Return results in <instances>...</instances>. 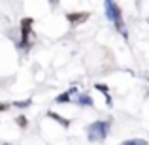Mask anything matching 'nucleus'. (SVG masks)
Instances as JSON below:
<instances>
[{
    "mask_svg": "<svg viewBox=\"0 0 149 145\" xmlns=\"http://www.w3.org/2000/svg\"><path fill=\"white\" fill-rule=\"evenodd\" d=\"M104 13H106V19L109 23H113L115 30L119 34H123V38L127 40L128 38V32H127V26H125V21H123V11H121L119 4L113 2V0H106L104 2Z\"/></svg>",
    "mask_w": 149,
    "mask_h": 145,
    "instance_id": "1",
    "label": "nucleus"
},
{
    "mask_svg": "<svg viewBox=\"0 0 149 145\" xmlns=\"http://www.w3.org/2000/svg\"><path fill=\"white\" fill-rule=\"evenodd\" d=\"M109 124H111V121H95V123H91L87 126V139L93 143L104 142L108 138Z\"/></svg>",
    "mask_w": 149,
    "mask_h": 145,
    "instance_id": "2",
    "label": "nucleus"
},
{
    "mask_svg": "<svg viewBox=\"0 0 149 145\" xmlns=\"http://www.w3.org/2000/svg\"><path fill=\"white\" fill-rule=\"evenodd\" d=\"M32 25H34V19L32 17H25L21 19V40H19L17 47L23 51H29L32 47V42H30V34H32Z\"/></svg>",
    "mask_w": 149,
    "mask_h": 145,
    "instance_id": "3",
    "label": "nucleus"
},
{
    "mask_svg": "<svg viewBox=\"0 0 149 145\" xmlns=\"http://www.w3.org/2000/svg\"><path fill=\"white\" fill-rule=\"evenodd\" d=\"M89 17H91L89 11H70V13H66V21L70 23V26L83 25V23L89 21Z\"/></svg>",
    "mask_w": 149,
    "mask_h": 145,
    "instance_id": "4",
    "label": "nucleus"
},
{
    "mask_svg": "<svg viewBox=\"0 0 149 145\" xmlns=\"http://www.w3.org/2000/svg\"><path fill=\"white\" fill-rule=\"evenodd\" d=\"M76 104L81 105V108H93V105H95V100H93V96L89 94V92H79V94L76 96Z\"/></svg>",
    "mask_w": 149,
    "mask_h": 145,
    "instance_id": "5",
    "label": "nucleus"
},
{
    "mask_svg": "<svg viewBox=\"0 0 149 145\" xmlns=\"http://www.w3.org/2000/svg\"><path fill=\"white\" fill-rule=\"evenodd\" d=\"M95 89L100 92V94H104L106 96V105L108 108H111L113 105V100H111V96H109V87L106 83H95Z\"/></svg>",
    "mask_w": 149,
    "mask_h": 145,
    "instance_id": "6",
    "label": "nucleus"
},
{
    "mask_svg": "<svg viewBox=\"0 0 149 145\" xmlns=\"http://www.w3.org/2000/svg\"><path fill=\"white\" fill-rule=\"evenodd\" d=\"M47 117H49V119H53L55 123H58L62 128H68V126H70V121L66 119V117H62V115H58V113H55V111H47Z\"/></svg>",
    "mask_w": 149,
    "mask_h": 145,
    "instance_id": "7",
    "label": "nucleus"
},
{
    "mask_svg": "<svg viewBox=\"0 0 149 145\" xmlns=\"http://www.w3.org/2000/svg\"><path fill=\"white\" fill-rule=\"evenodd\" d=\"M55 104H72V96L68 94V91H64L55 98Z\"/></svg>",
    "mask_w": 149,
    "mask_h": 145,
    "instance_id": "8",
    "label": "nucleus"
},
{
    "mask_svg": "<svg viewBox=\"0 0 149 145\" xmlns=\"http://www.w3.org/2000/svg\"><path fill=\"white\" fill-rule=\"evenodd\" d=\"M11 105H15L17 109H25V108H30V105H32V98H26V100H19V102H13Z\"/></svg>",
    "mask_w": 149,
    "mask_h": 145,
    "instance_id": "9",
    "label": "nucleus"
},
{
    "mask_svg": "<svg viewBox=\"0 0 149 145\" xmlns=\"http://www.w3.org/2000/svg\"><path fill=\"white\" fill-rule=\"evenodd\" d=\"M119 145H149L146 139H140V138H136V139H127V142H123V143H119Z\"/></svg>",
    "mask_w": 149,
    "mask_h": 145,
    "instance_id": "10",
    "label": "nucleus"
},
{
    "mask_svg": "<svg viewBox=\"0 0 149 145\" xmlns=\"http://www.w3.org/2000/svg\"><path fill=\"white\" fill-rule=\"evenodd\" d=\"M15 123H17V126H19V128H26V126H29V119H26L25 115L15 117Z\"/></svg>",
    "mask_w": 149,
    "mask_h": 145,
    "instance_id": "11",
    "label": "nucleus"
},
{
    "mask_svg": "<svg viewBox=\"0 0 149 145\" xmlns=\"http://www.w3.org/2000/svg\"><path fill=\"white\" fill-rule=\"evenodd\" d=\"M68 94L72 96V98L77 96V94H79V89H77V87H70V89H68Z\"/></svg>",
    "mask_w": 149,
    "mask_h": 145,
    "instance_id": "12",
    "label": "nucleus"
},
{
    "mask_svg": "<svg viewBox=\"0 0 149 145\" xmlns=\"http://www.w3.org/2000/svg\"><path fill=\"white\" fill-rule=\"evenodd\" d=\"M10 105L11 104H8V102H0V113H2V111H8V109H10Z\"/></svg>",
    "mask_w": 149,
    "mask_h": 145,
    "instance_id": "13",
    "label": "nucleus"
},
{
    "mask_svg": "<svg viewBox=\"0 0 149 145\" xmlns=\"http://www.w3.org/2000/svg\"><path fill=\"white\" fill-rule=\"evenodd\" d=\"M0 145H11V143H0Z\"/></svg>",
    "mask_w": 149,
    "mask_h": 145,
    "instance_id": "14",
    "label": "nucleus"
},
{
    "mask_svg": "<svg viewBox=\"0 0 149 145\" xmlns=\"http://www.w3.org/2000/svg\"><path fill=\"white\" fill-rule=\"evenodd\" d=\"M147 25H149V19H147Z\"/></svg>",
    "mask_w": 149,
    "mask_h": 145,
    "instance_id": "15",
    "label": "nucleus"
}]
</instances>
